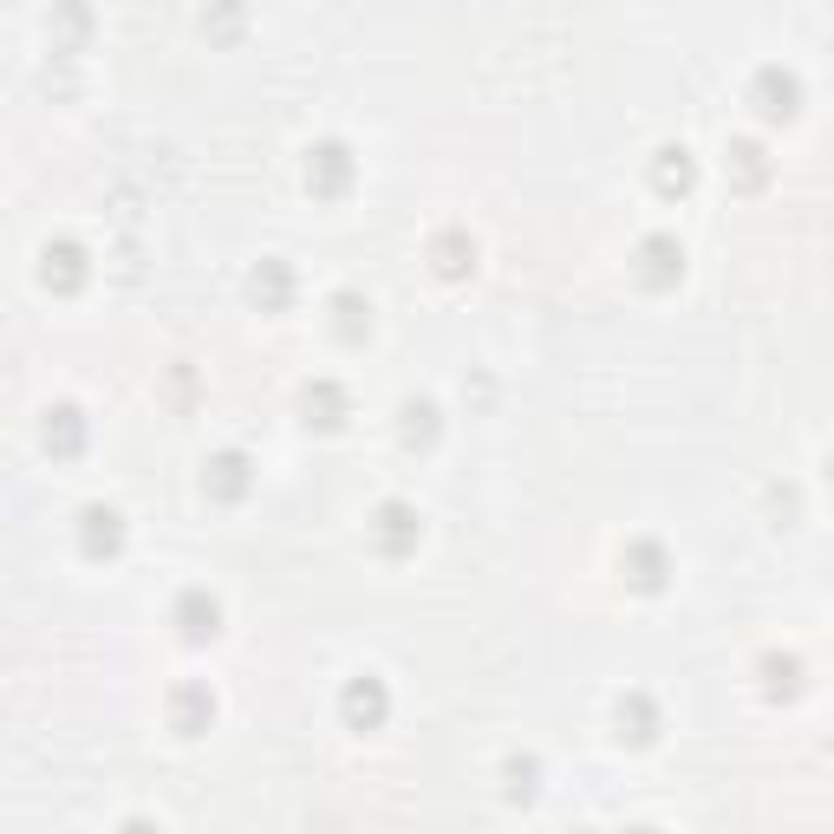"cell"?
Returning <instances> with one entry per match:
<instances>
[{"label": "cell", "mask_w": 834, "mask_h": 834, "mask_svg": "<svg viewBox=\"0 0 834 834\" xmlns=\"http://www.w3.org/2000/svg\"><path fill=\"white\" fill-rule=\"evenodd\" d=\"M339 710H346V723H352V730H379V723H385V710H392V697H385L379 679H352L346 697H339Z\"/></svg>", "instance_id": "obj_1"}, {"label": "cell", "mask_w": 834, "mask_h": 834, "mask_svg": "<svg viewBox=\"0 0 834 834\" xmlns=\"http://www.w3.org/2000/svg\"><path fill=\"white\" fill-rule=\"evenodd\" d=\"M346 183H352V157H346L339 143H320V150L306 157V189H313V196H339Z\"/></svg>", "instance_id": "obj_2"}, {"label": "cell", "mask_w": 834, "mask_h": 834, "mask_svg": "<svg viewBox=\"0 0 834 834\" xmlns=\"http://www.w3.org/2000/svg\"><path fill=\"white\" fill-rule=\"evenodd\" d=\"M412 542H417V516L405 502H385V509H379V548H385V555H405Z\"/></svg>", "instance_id": "obj_3"}, {"label": "cell", "mask_w": 834, "mask_h": 834, "mask_svg": "<svg viewBox=\"0 0 834 834\" xmlns=\"http://www.w3.org/2000/svg\"><path fill=\"white\" fill-rule=\"evenodd\" d=\"M202 489H209V496H222V502H235V496L248 489V456H235V450H229V456H216V463H209V476H202Z\"/></svg>", "instance_id": "obj_4"}, {"label": "cell", "mask_w": 834, "mask_h": 834, "mask_svg": "<svg viewBox=\"0 0 834 834\" xmlns=\"http://www.w3.org/2000/svg\"><path fill=\"white\" fill-rule=\"evenodd\" d=\"M639 262H646V280H652V287H665V280L685 268V248H679V242H665V235H652V242L639 248Z\"/></svg>", "instance_id": "obj_5"}, {"label": "cell", "mask_w": 834, "mask_h": 834, "mask_svg": "<svg viewBox=\"0 0 834 834\" xmlns=\"http://www.w3.org/2000/svg\"><path fill=\"white\" fill-rule=\"evenodd\" d=\"M79 280H85V248L53 242L46 248V287H79Z\"/></svg>", "instance_id": "obj_6"}, {"label": "cell", "mask_w": 834, "mask_h": 834, "mask_svg": "<svg viewBox=\"0 0 834 834\" xmlns=\"http://www.w3.org/2000/svg\"><path fill=\"white\" fill-rule=\"evenodd\" d=\"M79 443H85V424L72 405H59V412L46 417V450H59V456H79Z\"/></svg>", "instance_id": "obj_7"}, {"label": "cell", "mask_w": 834, "mask_h": 834, "mask_svg": "<svg viewBox=\"0 0 834 834\" xmlns=\"http://www.w3.org/2000/svg\"><path fill=\"white\" fill-rule=\"evenodd\" d=\"M176 619H183V633H189V639H209V633H216V619H222V606H216L209 593H183Z\"/></svg>", "instance_id": "obj_8"}, {"label": "cell", "mask_w": 834, "mask_h": 834, "mask_svg": "<svg viewBox=\"0 0 834 834\" xmlns=\"http://www.w3.org/2000/svg\"><path fill=\"white\" fill-rule=\"evenodd\" d=\"M756 99H763V118H789V112H796V79L763 72V79H756Z\"/></svg>", "instance_id": "obj_9"}, {"label": "cell", "mask_w": 834, "mask_h": 834, "mask_svg": "<svg viewBox=\"0 0 834 834\" xmlns=\"http://www.w3.org/2000/svg\"><path fill=\"white\" fill-rule=\"evenodd\" d=\"M118 542H125V522H118L112 509H85V548H92V555H112Z\"/></svg>", "instance_id": "obj_10"}, {"label": "cell", "mask_w": 834, "mask_h": 834, "mask_svg": "<svg viewBox=\"0 0 834 834\" xmlns=\"http://www.w3.org/2000/svg\"><path fill=\"white\" fill-rule=\"evenodd\" d=\"M476 268V242L470 235H437V275H470Z\"/></svg>", "instance_id": "obj_11"}, {"label": "cell", "mask_w": 834, "mask_h": 834, "mask_svg": "<svg viewBox=\"0 0 834 834\" xmlns=\"http://www.w3.org/2000/svg\"><path fill=\"white\" fill-rule=\"evenodd\" d=\"M209 717H216V697L209 692H183L176 697V730H183V737H196Z\"/></svg>", "instance_id": "obj_12"}, {"label": "cell", "mask_w": 834, "mask_h": 834, "mask_svg": "<svg viewBox=\"0 0 834 834\" xmlns=\"http://www.w3.org/2000/svg\"><path fill=\"white\" fill-rule=\"evenodd\" d=\"M692 157H685V150H659V183H665V189H692Z\"/></svg>", "instance_id": "obj_13"}, {"label": "cell", "mask_w": 834, "mask_h": 834, "mask_svg": "<svg viewBox=\"0 0 834 834\" xmlns=\"http://www.w3.org/2000/svg\"><path fill=\"white\" fill-rule=\"evenodd\" d=\"M306 412H320L313 424H339V392L333 385H306Z\"/></svg>", "instance_id": "obj_14"}, {"label": "cell", "mask_w": 834, "mask_h": 834, "mask_svg": "<svg viewBox=\"0 0 834 834\" xmlns=\"http://www.w3.org/2000/svg\"><path fill=\"white\" fill-rule=\"evenodd\" d=\"M405 437H424V443H430V437H437V412H430V405H405Z\"/></svg>", "instance_id": "obj_15"}, {"label": "cell", "mask_w": 834, "mask_h": 834, "mask_svg": "<svg viewBox=\"0 0 834 834\" xmlns=\"http://www.w3.org/2000/svg\"><path fill=\"white\" fill-rule=\"evenodd\" d=\"M659 567H665V560H659V548H639V555H633V580H639V587H659V580H665Z\"/></svg>", "instance_id": "obj_16"}, {"label": "cell", "mask_w": 834, "mask_h": 834, "mask_svg": "<svg viewBox=\"0 0 834 834\" xmlns=\"http://www.w3.org/2000/svg\"><path fill=\"white\" fill-rule=\"evenodd\" d=\"M339 313H346V320H339V326H346V339H359V333H366V320H359V313H372V306H359L352 293H339Z\"/></svg>", "instance_id": "obj_17"}, {"label": "cell", "mask_w": 834, "mask_h": 834, "mask_svg": "<svg viewBox=\"0 0 834 834\" xmlns=\"http://www.w3.org/2000/svg\"><path fill=\"white\" fill-rule=\"evenodd\" d=\"M255 293H268V300H287V268H262V275H255Z\"/></svg>", "instance_id": "obj_18"}, {"label": "cell", "mask_w": 834, "mask_h": 834, "mask_svg": "<svg viewBox=\"0 0 834 834\" xmlns=\"http://www.w3.org/2000/svg\"><path fill=\"white\" fill-rule=\"evenodd\" d=\"M756 157H763L756 143H743V150H737V170H743V183H763V163H756Z\"/></svg>", "instance_id": "obj_19"}]
</instances>
